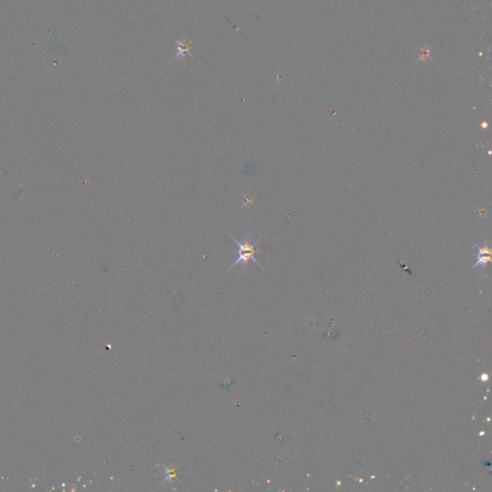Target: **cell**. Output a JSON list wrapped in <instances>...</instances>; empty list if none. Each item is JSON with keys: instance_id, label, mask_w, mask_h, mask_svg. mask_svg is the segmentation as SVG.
I'll return each mask as SVG.
<instances>
[{"instance_id": "obj_1", "label": "cell", "mask_w": 492, "mask_h": 492, "mask_svg": "<svg viewBox=\"0 0 492 492\" xmlns=\"http://www.w3.org/2000/svg\"><path fill=\"white\" fill-rule=\"evenodd\" d=\"M230 237L231 239L234 241V243L237 246H239V258L237 259V261L233 263V265L228 269V271H230L231 269H233L239 263L242 264V268L243 269L246 268V266H247V262L250 261V260L254 261V262H256L259 266H261V263L255 258V255L258 253V250H256L255 247L258 246V244L263 239V237H260L253 244L250 242V239H249L248 236H246V240L244 242H239L233 236H230Z\"/></svg>"}, {"instance_id": "obj_2", "label": "cell", "mask_w": 492, "mask_h": 492, "mask_svg": "<svg viewBox=\"0 0 492 492\" xmlns=\"http://www.w3.org/2000/svg\"><path fill=\"white\" fill-rule=\"evenodd\" d=\"M175 43H176V45H177V49H178V51H177V54L173 57V59H172L171 61H173V60H175V59H177V58L184 59V58H185V56H186V55L192 56V55H191V53H190V50H191V49H192V47H193V45H192L193 40L186 41L185 39H183L182 41H179V40L175 39Z\"/></svg>"}, {"instance_id": "obj_3", "label": "cell", "mask_w": 492, "mask_h": 492, "mask_svg": "<svg viewBox=\"0 0 492 492\" xmlns=\"http://www.w3.org/2000/svg\"><path fill=\"white\" fill-rule=\"evenodd\" d=\"M479 250H478V261H477V265H486L489 261H491V250L490 248L488 247H483V248H480V247H477Z\"/></svg>"}]
</instances>
